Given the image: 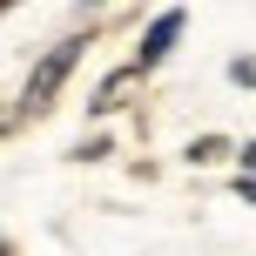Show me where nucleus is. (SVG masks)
Masks as SVG:
<instances>
[{
    "instance_id": "nucleus-1",
    "label": "nucleus",
    "mask_w": 256,
    "mask_h": 256,
    "mask_svg": "<svg viewBox=\"0 0 256 256\" xmlns=\"http://www.w3.org/2000/svg\"><path fill=\"white\" fill-rule=\"evenodd\" d=\"M81 48H88V40H54V48L40 54V68L27 74V88H20V115H40V108H54L61 81L74 74V61H81Z\"/></svg>"
},
{
    "instance_id": "nucleus-2",
    "label": "nucleus",
    "mask_w": 256,
    "mask_h": 256,
    "mask_svg": "<svg viewBox=\"0 0 256 256\" xmlns=\"http://www.w3.org/2000/svg\"><path fill=\"white\" fill-rule=\"evenodd\" d=\"M176 34H182V7L155 14V20H148V34H142V48H135V68H155L168 48H176Z\"/></svg>"
},
{
    "instance_id": "nucleus-3",
    "label": "nucleus",
    "mask_w": 256,
    "mask_h": 256,
    "mask_svg": "<svg viewBox=\"0 0 256 256\" xmlns=\"http://www.w3.org/2000/svg\"><path fill=\"white\" fill-rule=\"evenodd\" d=\"M135 74H148V68H122L115 81H102V94H94V108H102V115H108V108L122 102V88H128V81H135Z\"/></svg>"
},
{
    "instance_id": "nucleus-4",
    "label": "nucleus",
    "mask_w": 256,
    "mask_h": 256,
    "mask_svg": "<svg viewBox=\"0 0 256 256\" xmlns=\"http://www.w3.org/2000/svg\"><path fill=\"white\" fill-rule=\"evenodd\" d=\"M189 162H222V142H216V135H202V142L189 148Z\"/></svg>"
},
{
    "instance_id": "nucleus-5",
    "label": "nucleus",
    "mask_w": 256,
    "mask_h": 256,
    "mask_svg": "<svg viewBox=\"0 0 256 256\" xmlns=\"http://www.w3.org/2000/svg\"><path fill=\"white\" fill-rule=\"evenodd\" d=\"M230 81H243V88H256V61H230Z\"/></svg>"
},
{
    "instance_id": "nucleus-6",
    "label": "nucleus",
    "mask_w": 256,
    "mask_h": 256,
    "mask_svg": "<svg viewBox=\"0 0 256 256\" xmlns=\"http://www.w3.org/2000/svg\"><path fill=\"white\" fill-rule=\"evenodd\" d=\"M236 196H243V202H256V176L243 168V182H236Z\"/></svg>"
},
{
    "instance_id": "nucleus-7",
    "label": "nucleus",
    "mask_w": 256,
    "mask_h": 256,
    "mask_svg": "<svg viewBox=\"0 0 256 256\" xmlns=\"http://www.w3.org/2000/svg\"><path fill=\"white\" fill-rule=\"evenodd\" d=\"M236 155H243V168H256V142H243V148H236Z\"/></svg>"
}]
</instances>
